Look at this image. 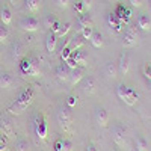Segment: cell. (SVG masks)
Wrapping results in <instances>:
<instances>
[{
	"label": "cell",
	"instance_id": "cell-27",
	"mask_svg": "<svg viewBox=\"0 0 151 151\" xmlns=\"http://www.w3.org/2000/svg\"><path fill=\"white\" fill-rule=\"evenodd\" d=\"M9 38V30L5 24H0V42H6Z\"/></svg>",
	"mask_w": 151,
	"mask_h": 151
},
{
	"label": "cell",
	"instance_id": "cell-24",
	"mask_svg": "<svg viewBox=\"0 0 151 151\" xmlns=\"http://www.w3.org/2000/svg\"><path fill=\"white\" fill-rule=\"evenodd\" d=\"M106 74L109 76V77H116V74H118V67H116V64L109 62V64L106 65Z\"/></svg>",
	"mask_w": 151,
	"mask_h": 151
},
{
	"label": "cell",
	"instance_id": "cell-25",
	"mask_svg": "<svg viewBox=\"0 0 151 151\" xmlns=\"http://www.w3.org/2000/svg\"><path fill=\"white\" fill-rule=\"evenodd\" d=\"M70 29H71V23H65V24H62L60 29H59V30H58V33H56V36H58V38H64V36H67V33L70 32Z\"/></svg>",
	"mask_w": 151,
	"mask_h": 151
},
{
	"label": "cell",
	"instance_id": "cell-3",
	"mask_svg": "<svg viewBox=\"0 0 151 151\" xmlns=\"http://www.w3.org/2000/svg\"><path fill=\"white\" fill-rule=\"evenodd\" d=\"M58 124L64 132H71L73 130V115L70 109H60L58 113Z\"/></svg>",
	"mask_w": 151,
	"mask_h": 151
},
{
	"label": "cell",
	"instance_id": "cell-16",
	"mask_svg": "<svg viewBox=\"0 0 151 151\" xmlns=\"http://www.w3.org/2000/svg\"><path fill=\"white\" fill-rule=\"evenodd\" d=\"M129 67H130V59H129V55H127V53H122V55H121V58H119L118 71H119L121 74H127Z\"/></svg>",
	"mask_w": 151,
	"mask_h": 151
},
{
	"label": "cell",
	"instance_id": "cell-39",
	"mask_svg": "<svg viewBox=\"0 0 151 151\" xmlns=\"http://www.w3.org/2000/svg\"><path fill=\"white\" fill-rule=\"evenodd\" d=\"M56 2H58V5L62 6V8H67V6L70 5V0H56Z\"/></svg>",
	"mask_w": 151,
	"mask_h": 151
},
{
	"label": "cell",
	"instance_id": "cell-1",
	"mask_svg": "<svg viewBox=\"0 0 151 151\" xmlns=\"http://www.w3.org/2000/svg\"><path fill=\"white\" fill-rule=\"evenodd\" d=\"M33 97H35V89L30 88V86H27L26 89L18 95L15 103L8 107V112L11 113V115H20V113H23L30 106V103L33 101Z\"/></svg>",
	"mask_w": 151,
	"mask_h": 151
},
{
	"label": "cell",
	"instance_id": "cell-7",
	"mask_svg": "<svg viewBox=\"0 0 151 151\" xmlns=\"http://www.w3.org/2000/svg\"><path fill=\"white\" fill-rule=\"evenodd\" d=\"M0 130H2L3 136L9 137V139H14L15 133H14V127H12V122L6 118H0Z\"/></svg>",
	"mask_w": 151,
	"mask_h": 151
},
{
	"label": "cell",
	"instance_id": "cell-12",
	"mask_svg": "<svg viewBox=\"0 0 151 151\" xmlns=\"http://www.w3.org/2000/svg\"><path fill=\"white\" fill-rule=\"evenodd\" d=\"M15 85V79L14 76L9 74V73H2L0 76V88H5V89H9Z\"/></svg>",
	"mask_w": 151,
	"mask_h": 151
},
{
	"label": "cell",
	"instance_id": "cell-8",
	"mask_svg": "<svg viewBox=\"0 0 151 151\" xmlns=\"http://www.w3.org/2000/svg\"><path fill=\"white\" fill-rule=\"evenodd\" d=\"M112 136H113V142H115L118 147H125V132L124 129H121L119 125H116L112 132Z\"/></svg>",
	"mask_w": 151,
	"mask_h": 151
},
{
	"label": "cell",
	"instance_id": "cell-11",
	"mask_svg": "<svg viewBox=\"0 0 151 151\" xmlns=\"http://www.w3.org/2000/svg\"><path fill=\"white\" fill-rule=\"evenodd\" d=\"M83 76H85V68L82 67H77L71 70V76H70V83L73 86H76L77 83H80V80H83Z\"/></svg>",
	"mask_w": 151,
	"mask_h": 151
},
{
	"label": "cell",
	"instance_id": "cell-29",
	"mask_svg": "<svg viewBox=\"0 0 151 151\" xmlns=\"http://www.w3.org/2000/svg\"><path fill=\"white\" fill-rule=\"evenodd\" d=\"M92 33H94V29H92V27H85V29L80 32V35H82L83 40H91Z\"/></svg>",
	"mask_w": 151,
	"mask_h": 151
},
{
	"label": "cell",
	"instance_id": "cell-2",
	"mask_svg": "<svg viewBox=\"0 0 151 151\" xmlns=\"http://www.w3.org/2000/svg\"><path fill=\"white\" fill-rule=\"evenodd\" d=\"M18 67H20V71L23 74H26V76H32V77H40L41 76V71H40V68H38V65H36V60L29 58V56H24L20 60Z\"/></svg>",
	"mask_w": 151,
	"mask_h": 151
},
{
	"label": "cell",
	"instance_id": "cell-23",
	"mask_svg": "<svg viewBox=\"0 0 151 151\" xmlns=\"http://www.w3.org/2000/svg\"><path fill=\"white\" fill-rule=\"evenodd\" d=\"M89 41H91L92 47H95V48H101V47H103V44H104V40H103V35L100 33V32H94Z\"/></svg>",
	"mask_w": 151,
	"mask_h": 151
},
{
	"label": "cell",
	"instance_id": "cell-32",
	"mask_svg": "<svg viewBox=\"0 0 151 151\" xmlns=\"http://www.w3.org/2000/svg\"><path fill=\"white\" fill-rule=\"evenodd\" d=\"M125 91H127V86H125V85H119V86L116 88V94H118V97H119L121 100H124Z\"/></svg>",
	"mask_w": 151,
	"mask_h": 151
},
{
	"label": "cell",
	"instance_id": "cell-28",
	"mask_svg": "<svg viewBox=\"0 0 151 151\" xmlns=\"http://www.w3.org/2000/svg\"><path fill=\"white\" fill-rule=\"evenodd\" d=\"M58 20H56V17L55 15H52V14H48V15H45V18H44V26L45 27H48V29H52V26L56 23Z\"/></svg>",
	"mask_w": 151,
	"mask_h": 151
},
{
	"label": "cell",
	"instance_id": "cell-35",
	"mask_svg": "<svg viewBox=\"0 0 151 151\" xmlns=\"http://www.w3.org/2000/svg\"><path fill=\"white\" fill-rule=\"evenodd\" d=\"M144 76L148 80H151V65H145L144 67Z\"/></svg>",
	"mask_w": 151,
	"mask_h": 151
},
{
	"label": "cell",
	"instance_id": "cell-34",
	"mask_svg": "<svg viewBox=\"0 0 151 151\" xmlns=\"http://www.w3.org/2000/svg\"><path fill=\"white\" fill-rule=\"evenodd\" d=\"M74 9L77 11L79 14H85V6H83V3H82V2L76 3V5H74Z\"/></svg>",
	"mask_w": 151,
	"mask_h": 151
},
{
	"label": "cell",
	"instance_id": "cell-37",
	"mask_svg": "<svg viewBox=\"0 0 151 151\" xmlns=\"http://www.w3.org/2000/svg\"><path fill=\"white\" fill-rule=\"evenodd\" d=\"M83 6H85V11H89L91 6H92V0H83Z\"/></svg>",
	"mask_w": 151,
	"mask_h": 151
},
{
	"label": "cell",
	"instance_id": "cell-13",
	"mask_svg": "<svg viewBox=\"0 0 151 151\" xmlns=\"http://www.w3.org/2000/svg\"><path fill=\"white\" fill-rule=\"evenodd\" d=\"M137 100H139V95H137V92L133 89V88H129L127 86V91H125V97H124V100L122 101L125 103V104H129V106H133Z\"/></svg>",
	"mask_w": 151,
	"mask_h": 151
},
{
	"label": "cell",
	"instance_id": "cell-30",
	"mask_svg": "<svg viewBox=\"0 0 151 151\" xmlns=\"http://www.w3.org/2000/svg\"><path fill=\"white\" fill-rule=\"evenodd\" d=\"M15 151H29V144L26 141H18L15 145Z\"/></svg>",
	"mask_w": 151,
	"mask_h": 151
},
{
	"label": "cell",
	"instance_id": "cell-19",
	"mask_svg": "<svg viewBox=\"0 0 151 151\" xmlns=\"http://www.w3.org/2000/svg\"><path fill=\"white\" fill-rule=\"evenodd\" d=\"M137 27L142 30H150L151 29V20L147 14H141L137 17Z\"/></svg>",
	"mask_w": 151,
	"mask_h": 151
},
{
	"label": "cell",
	"instance_id": "cell-6",
	"mask_svg": "<svg viewBox=\"0 0 151 151\" xmlns=\"http://www.w3.org/2000/svg\"><path fill=\"white\" fill-rule=\"evenodd\" d=\"M20 27L24 32H36L38 29H40V21H38V18H35V17L23 18L20 21Z\"/></svg>",
	"mask_w": 151,
	"mask_h": 151
},
{
	"label": "cell",
	"instance_id": "cell-26",
	"mask_svg": "<svg viewBox=\"0 0 151 151\" xmlns=\"http://www.w3.org/2000/svg\"><path fill=\"white\" fill-rule=\"evenodd\" d=\"M136 150L137 151H148V144H147V141L144 139V137H137L136 139Z\"/></svg>",
	"mask_w": 151,
	"mask_h": 151
},
{
	"label": "cell",
	"instance_id": "cell-10",
	"mask_svg": "<svg viewBox=\"0 0 151 151\" xmlns=\"http://www.w3.org/2000/svg\"><path fill=\"white\" fill-rule=\"evenodd\" d=\"M70 76H71V70H70L65 64H60V65L56 68V77H58L60 82H68V80H70Z\"/></svg>",
	"mask_w": 151,
	"mask_h": 151
},
{
	"label": "cell",
	"instance_id": "cell-42",
	"mask_svg": "<svg viewBox=\"0 0 151 151\" xmlns=\"http://www.w3.org/2000/svg\"><path fill=\"white\" fill-rule=\"evenodd\" d=\"M0 56H2V47H0Z\"/></svg>",
	"mask_w": 151,
	"mask_h": 151
},
{
	"label": "cell",
	"instance_id": "cell-31",
	"mask_svg": "<svg viewBox=\"0 0 151 151\" xmlns=\"http://www.w3.org/2000/svg\"><path fill=\"white\" fill-rule=\"evenodd\" d=\"M60 151H73V142L70 139H64L62 137V150Z\"/></svg>",
	"mask_w": 151,
	"mask_h": 151
},
{
	"label": "cell",
	"instance_id": "cell-36",
	"mask_svg": "<svg viewBox=\"0 0 151 151\" xmlns=\"http://www.w3.org/2000/svg\"><path fill=\"white\" fill-rule=\"evenodd\" d=\"M67 103H68V106H70V107H74L76 104H77V98H76L74 95H70V97H68V101H67Z\"/></svg>",
	"mask_w": 151,
	"mask_h": 151
},
{
	"label": "cell",
	"instance_id": "cell-18",
	"mask_svg": "<svg viewBox=\"0 0 151 151\" xmlns=\"http://www.w3.org/2000/svg\"><path fill=\"white\" fill-rule=\"evenodd\" d=\"M107 23L110 24V26L113 27V29H115L116 32H119L121 29H122V21L116 17V14H115V12H112V14H109V17H107Z\"/></svg>",
	"mask_w": 151,
	"mask_h": 151
},
{
	"label": "cell",
	"instance_id": "cell-41",
	"mask_svg": "<svg viewBox=\"0 0 151 151\" xmlns=\"http://www.w3.org/2000/svg\"><path fill=\"white\" fill-rule=\"evenodd\" d=\"M86 151H98V150L95 148V145H94V144H89V145L86 147Z\"/></svg>",
	"mask_w": 151,
	"mask_h": 151
},
{
	"label": "cell",
	"instance_id": "cell-14",
	"mask_svg": "<svg viewBox=\"0 0 151 151\" xmlns=\"http://www.w3.org/2000/svg\"><path fill=\"white\" fill-rule=\"evenodd\" d=\"M82 89L88 95L94 94L95 92V79L94 77H85L83 79V85H82Z\"/></svg>",
	"mask_w": 151,
	"mask_h": 151
},
{
	"label": "cell",
	"instance_id": "cell-38",
	"mask_svg": "<svg viewBox=\"0 0 151 151\" xmlns=\"http://www.w3.org/2000/svg\"><path fill=\"white\" fill-rule=\"evenodd\" d=\"M129 2H130L132 6H134V8H141V6H142V0H129Z\"/></svg>",
	"mask_w": 151,
	"mask_h": 151
},
{
	"label": "cell",
	"instance_id": "cell-20",
	"mask_svg": "<svg viewBox=\"0 0 151 151\" xmlns=\"http://www.w3.org/2000/svg\"><path fill=\"white\" fill-rule=\"evenodd\" d=\"M0 20H2V24L5 26H9L11 21H12V12L8 6H3L2 11H0Z\"/></svg>",
	"mask_w": 151,
	"mask_h": 151
},
{
	"label": "cell",
	"instance_id": "cell-17",
	"mask_svg": "<svg viewBox=\"0 0 151 151\" xmlns=\"http://www.w3.org/2000/svg\"><path fill=\"white\" fill-rule=\"evenodd\" d=\"M77 24H79V30L82 32L85 27H94V24H92V20L89 15H86V14H80L79 18H77Z\"/></svg>",
	"mask_w": 151,
	"mask_h": 151
},
{
	"label": "cell",
	"instance_id": "cell-9",
	"mask_svg": "<svg viewBox=\"0 0 151 151\" xmlns=\"http://www.w3.org/2000/svg\"><path fill=\"white\" fill-rule=\"evenodd\" d=\"M95 122L101 127H106L107 122H109V113L104 107H98L95 110Z\"/></svg>",
	"mask_w": 151,
	"mask_h": 151
},
{
	"label": "cell",
	"instance_id": "cell-15",
	"mask_svg": "<svg viewBox=\"0 0 151 151\" xmlns=\"http://www.w3.org/2000/svg\"><path fill=\"white\" fill-rule=\"evenodd\" d=\"M56 44H58V36H56V33L50 32V33L47 35V40H45V48H47V52H48V53H53L55 50H56Z\"/></svg>",
	"mask_w": 151,
	"mask_h": 151
},
{
	"label": "cell",
	"instance_id": "cell-4",
	"mask_svg": "<svg viewBox=\"0 0 151 151\" xmlns=\"http://www.w3.org/2000/svg\"><path fill=\"white\" fill-rule=\"evenodd\" d=\"M33 130L35 134L40 139H45L47 137V124H45V118L42 113H36L33 118Z\"/></svg>",
	"mask_w": 151,
	"mask_h": 151
},
{
	"label": "cell",
	"instance_id": "cell-22",
	"mask_svg": "<svg viewBox=\"0 0 151 151\" xmlns=\"http://www.w3.org/2000/svg\"><path fill=\"white\" fill-rule=\"evenodd\" d=\"M24 6H26V9L29 12L35 14V12H38L41 8V0H24Z\"/></svg>",
	"mask_w": 151,
	"mask_h": 151
},
{
	"label": "cell",
	"instance_id": "cell-40",
	"mask_svg": "<svg viewBox=\"0 0 151 151\" xmlns=\"http://www.w3.org/2000/svg\"><path fill=\"white\" fill-rule=\"evenodd\" d=\"M55 150H56V151H60V150H62V139H59V141L55 144Z\"/></svg>",
	"mask_w": 151,
	"mask_h": 151
},
{
	"label": "cell",
	"instance_id": "cell-33",
	"mask_svg": "<svg viewBox=\"0 0 151 151\" xmlns=\"http://www.w3.org/2000/svg\"><path fill=\"white\" fill-rule=\"evenodd\" d=\"M8 150V139L6 136H0V151H6Z\"/></svg>",
	"mask_w": 151,
	"mask_h": 151
},
{
	"label": "cell",
	"instance_id": "cell-21",
	"mask_svg": "<svg viewBox=\"0 0 151 151\" xmlns=\"http://www.w3.org/2000/svg\"><path fill=\"white\" fill-rule=\"evenodd\" d=\"M24 58V48L20 42H15L12 45V59L14 60H21Z\"/></svg>",
	"mask_w": 151,
	"mask_h": 151
},
{
	"label": "cell",
	"instance_id": "cell-5",
	"mask_svg": "<svg viewBox=\"0 0 151 151\" xmlns=\"http://www.w3.org/2000/svg\"><path fill=\"white\" fill-rule=\"evenodd\" d=\"M137 42V29L136 26H130L125 30L124 36H122V45L124 47H133Z\"/></svg>",
	"mask_w": 151,
	"mask_h": 151
},
{
	"label": "cell",
	"instance_id": "cell-43",
	"mask_svg": "<svg viewBox=\"0 0 151 151\" xmlns=\"http://www.w3.org/2000/svg\"><path fill=\"white\" fill-rule=\"evenodd\" d=\"M0 76H2V73H0Z\"/></svg>",
	"mask_w": 151,
	"mask_h": 151
}]
</instances>
